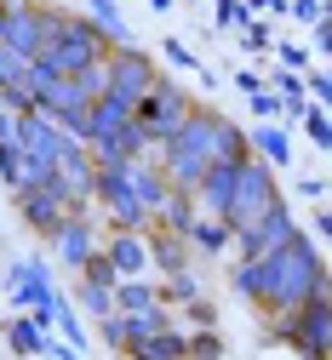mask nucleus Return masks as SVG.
Segmentation results:
<instances>
[{
  "label": "nucleus",
  "instance_id": "58836bf2",
  "mask_svg": "<svg viewBox=\"0 0 332 360\" xmlns=\"http://www.w3.org/2000/svg\"><path fill=\"white\" fill-rule=\"evenodd\" d=\"M183 314H189V326H195V332H207V326H218V309H212L207 297H195V303H183Z\"/></svg>",
  "mask_w": 332,
  "mask_h": 360
},
{
  "label": "nucleus",
  "instance_id": "2f4dec72",
  "mask_svg": "<svg viewBox=\"0 0 332 360\" xmlns=\"http://www.w3.org/2000/svg\"><path fill=\"white\" fill-rule=\"evenodd\" d=\"M304 131H309V143H315V149H326V155H332V115H326V109H315V103H309Z\"/></svg>",
  "mask_w": 332,
  "mask_h": 360
},
{
  "label": "nucleus",
  "instance_id": "6e6552de",
  "mask_svg": "<svg viewBox=\"0 0 332 360\" xmlns=\"http://www.w3.org/2000/svg\"><path fill=\"white\" fill-rule=\"evenodd\" d=\"M18 143H23V155L35 160V166H46V172H58V160L80 143V138H69V131L52 120V115H40V109H29V115H18Z\"/></svg>",
  "mask_w": 332,
  "mask_h": 360
},
{
  "label": "nucleus",
  "instance_id": "f3484780",
  "mask_svg": "<svg viewBox=\"0 0 332 360\" xmlns=\"http://www.w3.org/2000/svg\"><path fill=\"white\" fill-rule=\"evenodd\" d=\"M247 138H252V155H258V160H269L275 172H287V166H293V131L281 126V120H264V126H252Z\"/></svg>",
  "mask_w": 332,
  "mask_h": 360
},
{
  "label": "nucleus",
  "instance_id": "9d476101",
  "mask_svg": "<svg viewBox=\"0 0 332 360\" xmlns=\"http://www.w3.org/2000/svg\"><path fill=\"white\" fill-rule=\"evenodd\" d=\"M46 12H52V6H40V0H6V29H0V46H12V52H23V58L35 63L40 46H46Z\"/></svg>",
  "mask_w": 332,
  "mask_h": 360
},
{
  "label": "nucleus",
  "instance_id": "5701e85b",
  "mask_svg": "<svg viewBox=\"0 0 332 360\" xmlns=\"http://www.w3.org/2000/svg\"><path fill=\"white\" fill-rule=\"evenodd\" d=\"M86 18L104 29L109 46H132V29H126V18H121V0H86Z\"/></svg>",
  "mask_w": 332,
  "mask_h": 360
},
{
  "label": "nucleus",
  "instance_id": "4be33fe9",
  "mask_svg": "<svg viewBox=\"0 0 332 360\" xmlns=\"http://www.w3.org/2000/svg\"><path fill=\"white\" fill-rule=\"evenodd\" d=\"M126 360H189V332H155L149 343H137V349H126Z\"/></svg>",
  "mask_w": 332,
  "mask_h": 360
},
{
  "label": "nucleus",
  "instance_id": "423d86ee",
  "mask_svg": "<svg viewBox=\"0 0 332 360\" xmlns=\"http://www.w3.org/2000/svg\"><path fill=\"white\" fill-rule=\"evenodd\" d=\"M161 86V69L144 46H115L109 52V98H121L126 109H144Z\"/></svg>",
  "mask_w": 332,
  "mask_h": 360
},
{
  "label": "nucleus",
  "instance_id": "09e8293b",
  "mask_svg": "<svg viewBox=\"0 0 332 360\" xmlns=\"http://www.w3.org/2000/svg\"><path fill=\"white\" fill-rule=\"evenodd\" d=\"M149 12H172V0H149Z\"/></svg>",
  "mask_w": 332,
  "mask_h": 360
},
{
  "label": "nucleus",
  "instance_id": "8fccbe9b",
  "mask_svg": "<svg viewBox=\"0 0 332 360\" xmlns=\"http://www.w3.org/2000/svg\"><path fill=\"white\" fill-rule=\"evenodd\" d=\"M0 29H6V6H0Z\"/></svg>",
  "mask_w": 332,
  "mask_h": 360
},
{
  "label": "nucleus",
  "instance_id": "a19ab883",
  "mask_svg": "<svg viewBox=\"0 0 332 360\" xmlns=\"http://www.w3.org/2000/svg\"><path fill=\"white\" fill-rule=\"evenodd\" d=\"M98 332H104V343H109V349H121V354H126V321H121V314L98 321Z\"/></svg>",
  "mask_w": 332,
  "mask_h": 360
},
{
  "label": "nucleus",
  "instance_id": "39448f33",
  "mask_svg": "<svg viewBox=\"0 0 332 360\" xmlns=\"http://www.w3.org/2000/svg\"><path fill=\"white\" fill-rule=\"evenodd\" d=\"M281 200H287V195H281V184H275V166L258 160V155H247V160H241V184H235V200H229V217H223V223H229L235 235H247V229H258Z\"/></svg>",
  "mask_w": 332,
  "mask_h": 360
},
{
  "label": "nucleus",
  "instance_id": "cd10ccee",
  "mask_svg": "<svg viewBox=\"0 0 332 360\" xmlns=\"http://www.w3.org/2000/svg\"><path fill=\"white\" fill-rule=\"evenodd\" d=\"M161 297H166V303H195V297H201V275H195V269H183V275H166Z\"/></svg>",
  "mask_w": 332,
  "mask_h": 360
},
{
  "label": "nucleus",
  "instance_id": "a878e982",
  "mask_svg": "<svg viewBox=\"0 0 332 360\" xmlns=\"http://www.w3.org/2000/svg\"><path fill=\"white\" fill-rule=\"evenodd\" d=\"M29 58L23 52H12V46H0V92H18V86H29Z\"/></svg>",
  "mask_w": 332,
  "mask_h": 360
},
{
  "label": "nucleus",
  "instance_id": "f03ea898",
  "mask_svg": "<svg viewBox=\"0 0 332 360\" xmlns=\"http://www.w3.org/2000/svg\"><path fill=\"white\" fill-rule=\"evenodd\" d=\"M115 46L104 40V29L92 23L86 12H46V46H40V69H52V75H63V80H75L80 69H92V63H104Z\"/></svg>",
  "mask_w": 332,
  "mask_h": 360
},
{
  "label": "nucleus",
  "instance_id": "e433bc0d",
  "mask_svg": "<svg viewBox=\"0 0 332 360\" xmlns=\"http://www.w3.org/2000/svg\"><path fill=\"white\" fill-rule=\"evenodd\" d=\"M161 52H166V63H178V69H195V75H207V69H201V58L189 52L183 40H161Z\"/></svg>",
  "mask_w": 332,
  "mask_h": 360
},
{
  "label": "nucleus",
  "instance_id": "72a5a7b5",
  "mask_svg": "<svg viewBox=\"0 0 332 360\" xmlns=\"http://www.w3.org/2000/svg\"><path fill=\"white\" fill-rule=\"evenodd\" d=\"M304 80H309V103L315 109H332V69H309Z\"/></svg>",
  "mask_w": 332,
  "mask_h": 360
},
{
  "label": "nucleus",
  "instance_id": "a18cd8bd",
  "mask_svg": "<svg viewBox=\"0 0 332 360\" xmlns=\"http://www.w3.org/2000/svg\"><path fill=\"white\" fill-rule=\"evenodd\" d=\"M315 235L332 246V206H321V212H315Z\"/></svg>",
  "mask_w": 332,
  "mask_h": 360
},
{
  "label": "nucleus",
  "instance_id": "4c0bfd02",
  "mask_svg": "<svg viewBox=\"0 0 332 360\" xmlns=\"http://www.w3.org/2000/svg\"><path fill=\"white\" fill-rule=\"evenodd\" d=\"M241 46H247V52H269V46H275V34H269V23H258V18H252V23L241 29Z\"/></svg>",
  "mask_w": 332,
  "mask_h": 360
},
{
  "label": "nucleus",
  "instance_id": "2eb2a0df",
  "mask_svg": "<svg viewBox=\"0 0 332 360\" xmlns=\"http://www.w3.org/2000/svg\"><path fill=\"white\" fill-rule=\"evenodd\" d=\"M235 184H241V160H218V166L201 177V189H195V206H201V217H229Z\"/></svg>",
  "mask_w": 332,
  "mask_h": 360
},
{
  "label": "nucleus",
  "instance_id": "c756f323",
  "mask_svg": "<svg viewBox=\"0 0 332 360\" xmlns=\"http://www.w3.org/2000/svg\"><path fill=\"white\" fill-rule=\"evenodd\" d=\"M75 86H80L92 103H98V98L109 92V58H104V63H92V69H80V75H75Z\"/></svg>",
  "mask_w": 332,
  "mask_h": 360
},
{
  "label": "nucleus",
  "instance_id": "4468645a",
  "mask_svg": "<svg viewBox=\"0 0 332 360\" xmlns=\"http://www.w3.org/2000/svg\"><path fill=\"white\" fill-rule=\"evenodd\" d=\"M104 257L121 269V281H144V275H149V235L109 229V235H104Z\"/></svg>",
  "mask_w": 332,
  "mask_h": 360
},
{
  "label": "nucleus",
  "instance_id": "20e7f679",
  "mask_svg": "<svg viewBox=\"0 0 332 360\" xmlns=\"http://www.w3.org/2000/svg\"><path fill=\"white\" fill-rule=\"evenodd\" d=\"M269 343H287L304 360H332V292L309 297L293 314H269Z\"/></svg>",
  "mask_w": 332,
  "mask_h": 360
},
{
  "label": "nucleus",
  "instance_id": "3c124183",
  "mask_svg": "<svg viewBox=\"0 0 332 360\" xmlns=\"http://www.w3.org/2000/svg\"><path fill=\"white\" fill-rule=\"evenodd\" d=\"M189 6H195V0H189Z\"/></svg>",
  "mask_w": 332,
  "mask_h": 360
},
{
  "label": "nucleus",
  "instance_id": "1a4fd4ad",
  "mask_svg": "<svg viewBox=\"0 0 332 360\" xmlns=\"http://www.w3.org/2000/svg\"><path fill=\"white\" fill-rule=\"evenodd\" d=\"M69 200H63V189H58V177H46V184H35V189H23L18 195V217L29 223V229L40 235V240H52L63 223H69Z\"/></svg>",
  "mask_w": 332,
  "mask_h": 360
},
{
  "label": "nucleus",
  "instance_id": "7c9ffc66",
  "mask_svg": "<svg viewBox=\"0 0 332 360\" xmlns=\"http://www.w3.org/2000/svg\"><path fill=\"white\" fill-rule=\"evenodd\" d=\"M80 281H86V286H109V292H115V286H121V269H115V263L98 252V257H92V263L80 269Z\"/></svg>",
  "mask_w": 332,
  "mask_h": 360
},
{
  "label": "nucleus",
  "instance_id": "9b49d317",
  "mask_svg": "<svg viewBox=\"0 0 332 360\" xmlns=\"http://www.w3.org/2000/svg\"><path fill=\"white\" fill-rule=\"evenodd\" d=\"M6 292H12V309H18V314H40V321H46V309H52V297H58V286H52V275H46L40 257L12 263Z\"/></svg>",
  "mask_w": 332,
  "mask_h": 360
},
{
  "label": "nucleus",
  "instance_id": "b1692460",
  "mask_svg": "<svg viewBox=\"0 0 332 360\" xmlns=\"http://www.w3.org/2000/svg\"><path fill=\"white\" fill-rule=\"evenodd\" d=\"M229 240H235V229H229L223 217H201V223H195V235H189V246H195V252H207V257L229 252Z\"/></svg>",
  "mask_w": 332,
  "mask_h": 360
},
{
  "label": "nucleus",
  "instance_id": "dca6fc26",
  "mask_svg": "<svg viewBox=\"0 0 332 360\" xmlns=\"http://www.w3.org/2000/svg\"><path fill=\"white\" fill-rule=\"evenodd\" d=\"M132 120H137V109H126L121 98L104 92L98 103H92V115H86V138H80V143H86V149H92V143H109V138H121Z\"/></svg>",
  "mask_w": 332,
  "mask_h": 360
},
{
  "label": "nucleus",
  "instance_id": "c03bdc74",
  "mask_svg": "<svg viewBox=\"0 0 332 360\" xmlns=\"http://www.w3.org/2000/svg\"><path fill=\"white\" fill-rule=\"evenodd\" d=\"M315 52H321V58H332V18H321V23H315Z\"/></svg>",
  "mask_w": 332,
  "mask_h": 360
},
{
  "label": "nucleus",
  "instance_id": "49530a36",
  "mask_svg": "<svg viewBox=\"0 0 332 360\" xmlns=\"http://www.w3.org/2000/svg\"><path fill=\"white\" fill-rule=\"evenodd\" d=\"M298 195H309V200H321V195H326V184H321V177H304V184H298Z\"/></svg>",
  "mask_w": 332,
  "mask_h": 360
},
{
  "label": "nucleus",
  "instance_id": "603ef678",
  "mask_svg": "<svg viewBox=\"0 0 332 360\" xmlns=\"http://www.w3.org/2000/svg\"><path fill=\"white\" fill-rule=\"evenodd\" d=\"M0 6H6V0H0Z\"/></svg>",
  "mask_w": 332,
  "mask_h": 360
},
{
  "label": "nucleus",
  "instance_id": "473e14b6",
  "mask_svg": "<svg viewBox=\"0 0 332 360\" xmlns=\"http://www.w3.org/2000/svg\"><path fill=\"white\" fill-rule=\"evenodd\" d=\"M212 18H218V29H247L252 23V12H247V0H212Z\"/></svg>",
  "mask_w": 332,
  "mask_h": 360
},
{
  "label": "nucleus",
  "instance_id": "0eeeda50",
  "mask_svg": "<svg viewBox=\"0 0 332 360\" xmlns=\"http://www.w3.org/2000/svg\"><path fill=\"white\" fill-rule=\"evenodd\" d=\"M195 109H201V103H195V92H189L183 80H166V75H161L155 98H149L144 109H137V120L149 126V138H155V149H161V143H172L178 131H183L189 120H195Z\"/></svg>",
  "mask_w": 332,
  "mask_h": 360
},
{
  "label": "nucleus",
  "instance_id": "de8ad7c7",
  "mask_svg": "<svg viewBox=\"0 0 332 360\" xmlns=\"http://www.w3.org/2000/svg\"><path fill=\"white\" fill-rule=\"evenodd\" d=\"M247 12H287V0H247Z\"/></svg>",
  "mask_w": 332,
  "mask_h": 360
},
{
  "label": "nucleus",
  "instance_id": "393cba45",
  "mask_svg": "<svg viewBox=\"0 0 332 360\" xmlns=\"http://www.w3.org/2000/svg\"><path fill=\"white\" fill-rule=\"evenodd\" d=\"M229 286L241 292L247 303H264V257H241L229 269Z\"/></svg>",
  "mask_w": 332,
  "mask_h": 360
},
{
  "label": "nucleus",
  "instance_id": "f257e3e1",
  "mask_svg": "<svg viewBox=\"0 0 332 360\" xmlns=\"http://www.w3.org/2000/svg\"><path fill=\"white\" fill-rule=\"evenodd\" d=\"M326 292H332V269L304 229L275 257H264V303H258L264 314H293V309H304L309 297H326Z\"/></svg>",
  "mask_w": 332,
  "mask_h": 360
},
{
  "label": "nucleus",
  "instance_id": "c85d7f7f",
  "mask_svg": "<svg viewBox=\"0 0 332 360\" xmlns=\"http://www.w3.org/2000/svg\"><path fill=\"white\" fill-rule=\"evenodd\" d=\"M189 360H223V338H218V326L189 332Z\"/></svg>",
  "mask_w": 332,
  "mask_h": 360
},
{
  "label": "nucleus",
  "instance_id": "6ab92c4d",
  "mask_svg": "<svg viewBox=\"0 0 332 360\" xmlns=\"http://www.w3.org/2000/svg\"><path fill=\"white\" fill-rule=\"evenodd\" d=\"M6 343H12V354H46L52 332H46L40 314H12V321H6Z\"/></svg>",
  "mask_w": 332,
  "mask_h": 360
},
{
  "label": "nucleus",
  "instance_id": "aec40b11",
  "mask_svg": "<svg viewBox=\"0 0 332 360\" xmlns=\"http://www.w3.org/2000/svg\"><path fill=\"white\" fill-rule=\"evenodd\" d=\"M195 223H201V206H195V195H166V206H161V217H155V229H166V235H195Z\"/></svg>",
  "mask_w": 332,
  "mask_h": 360
},
{
  "label": "nucleus",
  "instance_id": "412c9836",
  "mask_svg": "<svg viewBox=\"0 0 332 360\" xmlns=\"http://www.w3.org/2000/svg\"><path fill=\"white\" fill-rule=\"evenodd\" d=\"M115 309L121 314H149V309H166V297H161L155 281H121L115 286Z\"/></svg>",
  "mask_w": 332,
  "mask_h": 360
},
{
  "label": "nucleus",
  "instance_id": "f8f14e48",
  "mask_svg": "<svg viewBox=\"0 0 332 360\" xmlns=\"http://www.w3.org/2000/svg\"><path fill=\"white\" fill-rule=\"evenodd\" d=\"M46 246L58 252L63 269H75V275H80V269L104 252V235H98V223H92V212H69V223H63V229L46 240Z\"/></svg>",
  "mask_w": 332,
  "mask_h": 360
},
{
  "label": "nucleus",
  "instance_id": "7ed1b4c3",
  "mask_svg": "<svg viewBox=\"0 0 332 360\" xmlns=\"http://www.w3.org/2000/svg\"><path fill=\"white\" fill-rule=\"evenodd\" d=\"M212 120H218V109H195V120H189L172 143L155 149V160H161V172H166V184H172L178 195H195L201 177L218 166V160H212Z\"/></svg>",
  "mask_w": 332,
  "mask_h": 360
},
{
  "label": "nucleus",
  "instance_id": "a211bd4d",
  "mask_svg": "<svg viewBox=\"0 0 332 360\" xmlns=\"http://www.w3.org/2000/svg\"><path fill=\"white\" fill-rule=\"evenodd\" d=\"M189 257H195V246H189L183 235H166V229H149V269H161V275H183Z\"/></svg>",
  "mask_w": 332,
  "mask_h": 360
},
{
  "label": "nucleus",
  "instance_id": "ea45409f",
  "mask_svg": "<svg viewBox=\"0 0 332 360\" xmlns=\"http://www.w3.org/2000/svg\"><path fill=\"white\" fill-rule=\"evenodd\" d=\"M287 12H293L298 23H309V29H315V23L326 18V6H321V0H287Z\"/></svg>",
  "mask_w": 332,
  "mask_h": 360
},
{
  "label": "nucleus",
  "instance_id": "f704fd0d",
  "mask_svg": "<svg viewBox=\"0 0 332 360\" xmlns=\"http://www.w3.org/2000/svg\"><path fill=\"white\" fill-rule=\"evenodd\" d=\"M275 58H281V69H293V75L309 69V46H293V40H275Z\"/></svg>",
  "mask_w": 332,
  "mask_h": 360
},
{
  "label": "nucleus",
  "instance_id": "c9c22d12",
  "mask_svg": "<svg viewBox=\"0 0 332 360\" xmlns=\"http://www.w3.org/2000/svg\"><path fill=\"white\" fill-rule=\"evenodd\" d=\"M247 103H252V115H258V120H281V115H287V103H281V92H269V86H264L258 98H247Z\"/></svg>",
  "mask_w": 332,
  "mask_h": 360
},
{
  "label": "nucleus",
  "instance_id": "bb28decb",
  "mask_svg": "<svg viewBox=\"0 0 332 360\" xmlns=\"http://www.w3.org/2000/svg\"><path fill=\"white\" fill-rule=\"evenodd\" d=\"M75 297H80V309H86V314H98V321L121 314V309H115V292H109V286H86V281H80V286H75Z\"/></svg>",
  "mask_w": 332,
  "mask_h": 360
},
{
  "label": "nucleus",
  "instance_id": "37998d69",
  "mask_svg": "<svg viewBox=\"0 0 332 360\" xmlns=\"http://www.w3.org/2000/svg\"><path fill=\"white\" fill-rule=\"evenodd\" d=\"M46 360H80V349L63 343V338H52V343H46Z\"/></svg>",
  "mask_w": 332,
  "mask_h": 360
},
{
  "label": "nucleus",
  "instance_id": "ddd939ff",
  "mask_svg": "<svg viewBox=\"0 0 332 360\" xmlns=\"http://www.w3.org/2000/svg\"><path fill=\"white\" fill-rule=\"evenodd\" d=\"M298 235V223H293V206L287 200H281L264 223H258V229H247V235H235V246H241V257H275L281 246H287Z\"/></svg>",
  "mask_w": 332,
  "mask_h": 360
},
{
  "label": "nucleus",
  "instance_id": "79ce46f5",
  "mask_svg": "<svg viewBox=\"0 0 332 360\" xmlns=\"http://www.w3.org/2000/svg\"><path fill=\"white\" fill-rule=\"evenodd\" d=\"M235 86H241L247 98H258V92H264V75H258V69H235Z\"/></svg>",
  "mask_w": 332,
  "mask_h": 360
}]
</instances>
